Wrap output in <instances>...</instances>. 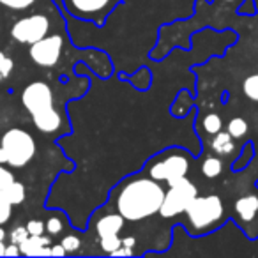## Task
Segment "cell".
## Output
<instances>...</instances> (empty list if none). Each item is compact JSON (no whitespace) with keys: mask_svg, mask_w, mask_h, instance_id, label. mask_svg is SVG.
Segmentation results:
<instances>
[{"mask_svg":"<svg viewBox=\"0 0 258 258\" xmlns=\"http://www.w3.org/2000/svg\"><path fill=\"white\" fill-rule=\"evenodd\" d=\"M226 2H232V0H226Z\"/></svg>","mask_w":258,"mask_h":258,"instance_id":"obj_37","label":"cell"},{"mask_svg":"<svg viewBox=\"0 0 258 258\" xmlns=\"http://www.w3.org/2000/svg\"><path fill=\"white\" fill-rule=\"evenodd\" d=\"M50 32V20L44 15H32L20 18L11 27V37L20 44H34L48 36Z\"/></svg>","mask_w":258,"mask_h":258,"instance_id":"obj_7","label":"cell"},{"mask_svg":"<svg viewBox=\"0 0 258 258\" xmlns=\"http://www.w3.org/2000/svg\"><path fill=\"white\" fill-rule=\"evenodd\" d=\"M18 254H22L18 244H15V242L8 244V247H6V256H18Z\"/></svg>","mask_w":258,"mask_h":258,"instance_id":"obj_32","label":"cell"},{"mask_svg":"<svg viewBox=\"0 0 258 258\" xmlns=\"http://www.w3.org/2000/svg\"><path fill=\"white\" fill-rule=\"evenodd\" d=\"M16 180L15 173L11 172V170L4 168V165H0V193L6 195V191H8V187L11 186L13 182Z\"/></svg>","mask_w":258,"mask_h":258,"instance_id":"obj_24","label":"cell"},{"mask_svg":"<svg viewBox=\"0 0 258 258\" xmlns=\"http://www.w3.org/2000/svg\"><path fill=\"white\" fill-rule=\"evenodd\" d=\"M189 154L184 149H179L175 145H170V147L159 151L158 154H154L147 163H145L144 168L147 170V175H151L158 182H166L170 184L177 182L179 179L187 175L191 165Z\"/></svg>","mask_w":258,"mask_h":258,"instance_id":"obj_2","label":"cell"},{"mask_svg":"<svg viewBox=\"0 0 258 258\" xmlns=\"http://www.w3.org/2000/svg\"><path fill=\"white\" fill-rule=\"evenodd\" d=\"M191 235H200L214 228L225 216V205L218 195L197 197L186 209Z\"/></svg>","mask_w":258,"mask_h":258,"instance_id":"obj_3","label":"cell"},{"mask_svg":"<svg viewBox=\"0 0 258 258\" xmlns=\"http://www.w3.org/2000/svg\"><path fill=\"white\" fill-rule=\"evenodd\" d=\"M125 82H129L135 89L140 90H147L149 87L152 85V69L147 68V66H142L135 75H120Z\"/></svg>","mask_w":258,"mask_h":258,"instance_id":"obj_14","label":"cell"},{"mask_svg":"<svg viewBox=\"0 0 258 258\" xmlns=\"http://www.w3.org/2000/svg\"><path fill=\"white\" fill-rule=\"evenodd\" d=\"M211 145H212V151L219 156L230 154V152L233 151V147H235L232 142V135H230L228 131H219V133H216Z\"/></svg>","mask_w":258,"mask_h":258,"instance_id":"obj_15","label":"cell"},{"mask_svg":"<svg viewBox=\"0 0 258 258\" xmlns=\"http://www.w3.org/2000/svg\"><path fill=\"white\" fill-rule=\"evenodd\" d=\"M242 92L246 94V97H249L251 101H256L258 103V75H251L244 80Z\"/></svg>","mask_w":258,"mask_h":258,"instance_id":"obj_19","label":"cell"},{"mask_svg":"<svg viewBox=\"0 0 258 258\" xmlns=\"http://www.w3.org/2000/svg\"><path fill=\"white\" fill-rule=\"evenodd\" d=\"M62 4L73 18L103 27L120 0H62Z\"/></svg>","mask_w":258,"mask_h":258,"instance_id":"obj_5","label":"cell"},{"mask_svg":"<svg viewBox=\"0 0 258 258\" xmlns=\"http://www.w3.org/2000/svg\"><path fill=\"white\" fill-rule=\"evenodd\" d=\"M27 230L30 235H43L46 232V223H43L41 219H30L27 223Z\"/></svg>","mask_w":258,"mask_h":258,"instance_id":"obj_28","label":"cell"},{"mask_svg":"<svg viewBox=\"0 0 258 258\" xmlns=\"http://www.w3.org/2000/svg\"><path fill=\"white\" fill-rule=\"evenodd\" d=\"M66 254H68V251H66V247L60 242L51 244V256H66Z\"/></svg>","mask_w":258,"mask_h":258,"instance_id":"obj_31","label":"cell"},{"mask_svg":"<svg viewBox=\"0 0 258 258\" xmlns=\"http://www.w3.org/2000/svg\"><path fill=\"white\" fill-rule=\"evenodd\" d=\"M60 244L66 247L68 254H73V253H76V251L80 249V246H82V240H80V237L75 235V233H69V235H66L64 239L60 240Z\"/></svg>","mask_w":258,"mask_h":258,"instance_id":"obj_25","label":"cell"},{"mask_svg":"<svg viewBox=\"0 0 258 258\" xmlns=\"http://www.w3.org/2000/svg\"><path fill=\"white\" fill-rule=\"evenodd\" d=\"M4 57H6V55L2 53V51H0V60H2V58H4Z\"/></svg>","mask_w":258,"mask_h":258,"instance_id":"obj_35","label":"cell"},{"mask_svg":"<svg viewBox=\"0 0 258 258\" xmlns=\"http://www.w3.org/2000/svg\"><path fill=\"white\" fill-rule=\"evenodd\" d=\"M197 197H198L197 186L187 177H182V179H179L177 182L168 186V191L165 193V200H163V205L159 209V214L165 219L175 218V216L186 212L187 205Z\"/></svg>","mask_w":258,"mask_h":258,"instance_id":"obj_6","label":"cell"},{"mask_svg":"<svg viewBox=\"0 0 258 258\" xmlns=\"http://www.w3.org/2000/svg\"><path fill=\"white\" fill-rule=\"evenodd\" d=\"M161 182L154 180L151 175H127L111 189L115 197V207L118 214L124 216L125 221H142L159 212L165 200Z\"/></svg>","mask_w":258,"mask_h":258,"instance_id":"obj_1","label":"cell"},{"mask_svg":"<svg viewBox=\"0 0 258 258\" xmlns=\"http://www.w3.org/2000/svg\"><path fill=\"white\" fill-rule=\"evenodd\" d=\"M0 149L4 151L6 161L11 168H25L36 156V140L32 135L22 127L8 129L0 138Z\"/></svg>","mask_w":258,"mask_h":258,"instance_id":"obj_4","label":"cell"},{"mask_svg":"<svg viewBox=\"0 0 258 258\" xmlns=\"http://www.w3.org/2000/svg\"><path fill=\"white\" fill-rule=\"evenodd\" d=\"M133 254H135L133 247L124 246V244H122V246H120V247H117V249H115L113 253L110 254V256H133Z\"/></svg>","mask_w":258,"mask_h":258,"instance_id":"obj_30","label":"cell"},{"mask_svg":"<svg viewBox=\"0 0 258 258\" xmlns=\"http://www.w3.org/2000/svg\"><path fill=\"white\" fill-rule=\"evenodd\" d=\"M34 4H36V0H0V6L13 9V11H25Z\"/></svg>","mask_w":258,"mask_h":258,"instance_id":"obj_23","label":"cell"},{"mask_svg":"<svg viewBox=\"0 0 258 258\" xmlns=\"http://www.w3.org/2000/svg\"><path fill=\"white\" fill-rule=\"evenodd\" d=\"M29 235H30V233H29V230H27V226H16V228L9 233V240L20 246V244H22Z\"/></svg>","mask_w":258,"mask_h":258,"instance_id":"obj_27","label":"cell"},{"mask_svg":"<svg viewBox=\"0 0 258 258\" xmlns=\"http://www.w3.org/2000/svg\"><path fill=\"white\" fill-rule=\"evenodd\" d=\"M99 244H101V249H103V253L110 256V254L113 253V251L117 249V247H120V246H122V239H118V235L103 237Z\"/></svg>","mask_w":258,"mask_h":258,"instance_id":"obj_21","label":"cell"},{"mask_svg":"<svg viewBox=\"0 0 258 258\" xmlns=\"http://www.w3.org/2000/svg\"><path fill=\"white\" fill-rule=\"evenodd\" d=\"M221 127H223V120H221V117H219V115H216V113L205 115V118H204V129L207 131L209 135L219 133V131H221Z\"/></svg>","mask_w":258,"mask_h":258,"instance_id":"obj_20","label":"cell"},{"mask_svg":"<svg viewBox=\"0 0 258 258\" xmlns=\"http://www.w3.org/2000/svg\"><path fill=\"white\" fill-rule=\"evenodd\" d=\"M64 50V37L60 34H51L37 43L30 44L29 55L39 68H53L58 64Z\"/></svg>","mask_w":258,"mask_h":258,"instance_id":"obj_8","label":"cell"},{"mask_svg":"<svg viewBox=\"0 0 258 258\" xmlns=\"http://www.w3.org/2000/svg\"><path fill=\"white\" fill-rule=\"evenodd\" d=\"M124 216L118 214V212H110V214H104L97 219L96 223V232L99 235V239L103 237H111V235H118L120 230L124 228Z\"/></svg>","mask_w":258,"mask_h":258,"instance_id":"obj_11","label":"cell"},{"mask_svg":"<svg viewBox=\"0 0 258 258\" xmlns=\"http://www.w3.org/2000/svg\"><path fill=\"white\" fill-rule=\"evenodd\" d=\"M13 207H15V205L6 198V195L0 193V225H6V223L11 219Z\"/></svg>","mask_w":258,"mask_h":258,"instance_id":"obj_22","label":"cell"},{"mask_svg":"<svg viewBox=\"0 0 258 258\" xmlns=\"http://www.w3.org/2000/svg\"><path fill=\"white\" fill-rule=\"evenodd\" d=\"M22 104L30 117L53 108V90L46 82H32L23 89Z\"/></svg>","mask_w":258,"mask_h":258,"instance_id":"obj_9","label":"cell"},{"mask_svg":"<svg viewBox=\"0 0 258 258\" xmlns=\"http://www.w3.org/2000/svg\"><path fill=\"white\" fill-rule=\"evenodd\" d=\"M62 230H64V225H62V219L58 216H51L46 221V232L50 235H58Z\"/></svg>","mask_w":258,"mask_h":258,"instance_id":"obj_26","label":"cell"},{"mask_svg":"<svg viewBox=\"0 0 258 258\" xmlns=\"http://www.w3.org/2000/svg\"><path fill=\"white\" fill-rule=\"evenodd\" d=\"M25 197H27V189L20 180H15V182L8 187V191H6V198H8L13 205L23 204V202H25Z\"/></svg>","mask_w":258,"mask_h":258,"instance_id":"obj_17","label":"cell"},{"mask_svg":"<svg viewBox=\"0 0 258 258\" xmlns=\"http://www.w3.org/2000/svg\"><path fill=\"white\" fill-rule=\"evenodd\" d=\"M44 246H51V239L48 235H29L20 244V251L23 256H43Z\"/></svg>","mask_w":258,"mask_h":258,"instance_id":"obj_12","label":"cell"},{"mask_svg":"<svg viewBox=\"0 0 258 258\" xmlns=\"http://www.w3.org/2000/svg\"><path fill=\"white\" fill-rule=\"evenodd\" d=\"M122 244H124V246H129V247H135L137 246V237H133V235L124 237V239H122Z\"/></svg>","mask_w":258,"mask_h":258,"instance_id":"obj_33","label":"cell"},{"mask_svg":"<svg viewBox=\"0 0 258 258\" xmlns=\"http://www.w3.org/2000/svg\"><path fill=\"white\" fill-rule=\"evenodd\" d=\"M235 212L244 221H253L258 214V195H247V197L239 198L235 204Z\"/></svg>","mask_w":258,"mask_h":258,"instance_id":"obj_13","label":"cell"},{"mask_svg":"<svg viewBox=\"0 0 258 258\" xmlns=\"http://www.w3.org/2000/svg\"><path fill=\"white\" fill-rule=\"evenodd\" d=\"M32 122L37 127V131H41V133L55 135L57 131H60L62 125H64V117H62L55 108H50V110H46V111L32 115Z\"/></svg>","mask_w":258,"mask_h":258,"instance_id":"obj_10","label":"cell"},{"mask_svg":"<svg viewBox=\"0 0 258 258\" xmlns=\"http://www.w3.org/2000/svg\"><path fill=\"white\" fill-rule=\"evenodd\" d=\"M2 78H4V76H2V75H0V80H2Z\"/></svg>","mask_w":258,"mask_h":258,"instance_id":"obj_36","label":"cell"},{"mask_svg":"<svg viewBox=\"0 0 258 258\" xmlns=\"http://www.w3.org/2000/svg\"><path fill=\"white\" fill-rule=\"evenodd\" d=\"M6 247H8V244L4 240H0V256H6Z\"/></svg>","mask_w":258,"mask_h":258,"instance_id":"obj_34","label":"cell"},{"mask_svg":"<svg viewBox=\"0 0 258 258\" xmlns=\"http://www.w3.org/2000/svg\"><path fill=\"white\" fill-rule=\"evenodd\" d=\"M221 172H223L221 159L214 158V156H209V158L204 159V163H202V173L207 179H216V177L221 175Z\"/></svg>","mask_w":258,"mask_h":258,"instance_id":"obj_16","label":"cell"},{"mask_svg":"<svg viewBox=\"0 0 258 258\" xmlns=\"http://www.w3.org/2000/svg\"><path fill=\"white\" fill-rule=\"evenodd\" d=\"M228 133L232 135V138H242L247 131V122L242 117H233L228 122Z\"/></svg>","mask_w":258,"mask_h":258,"instance_id":"obj_18","label":"cell"},{"mask_svg":"<svg viewBox=\"0 0 258 258\" xmlns=\"http://www.w3.org/2000/svg\"><path fill=\"white\" fill-rule=\"evenodd\" d=\"M13 68H15V62H13V58L4 57L2 60H0V75L4 76V78H8V76L11 75Z\"/></svg>","mask_w":258,"mask_h":258,"instance_id":"obj_29","label":"cell"}]
</instances>
